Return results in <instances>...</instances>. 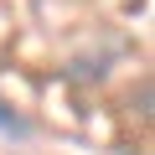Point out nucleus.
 <instances>
[{
	"label": "nucleus",
	"mask_w": 155,
	"mask_h": 155,
	"mask_svg": "<svg viewBox=\"0 0 155 155\" xmlns=\"http://www.w3.org/2000/svg\"><path fill=\"white\" fill-rule=\"evenodd\" d=\"M0 129H11V134H26V119H21L11 104H0Z\"/></svg>",
	"instance_id": "obj_1"
}]
</instances>
